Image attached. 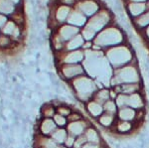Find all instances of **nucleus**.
<instances>
[{"label":"nucleus","instance_id":"f257e3e1","mask_svg":"<svg viewBox=\"0 0 149 148\" xmlns=\"http://www.w3.org/2000/svg\"><path fill=\"white\" fill-rule=\"evenodd\" d=\"M112 90H113L117 94H125V95H131L134 94L141 92L140 83H121V85L112 87Z\"/></svg>","mask_w":149,"mask_h":148},{"label":"nucleus","instance_id":"f03ea898","mask_svg":"<svg viewBox=\"0 0 149 148\" xmlns=\"http://www.w3.org/2000/svg\"><path fill=\"white\" fill-rule=\"evenodd\" d=\"M91 124H88V122H86V119L84 118L81 120L74 121V122H70L68 126H67V130L70 135H73V136L77 137L80 136V135L84 134L86 128L88 127Z\"/></svg>","mask_w":149,"mask_h":148},{"label":"nucleus","instance_id":"7ed1b4c3","mask_svg":"<svg viewBox=\"0 0 149 148\" xmlns=\"http://www.w3.org/2000/svg\"><path fill=\"white\" fill-rule=\"evenodd\" d=\"M145 106H146V102L144 101L142 92H138V94L128 95L127 106L131 107V108L135 109V110H138V109L144 108Z\"/></svg>","mask_w":149,"mask_h":148},{"label":"nucleus","instance_id":"20e7f679","mask_svg":"<svg viewBox=\"0 0 149 148\" xmlns=\"http://www.w3.org/2000/svg\"><path fill=\"white\" fill-rule=\"evenodd\" d=\"M40 132L44 136H51V134L58 128L53 118H43L40 123Z\"/></svg>","mask_w":149,"mask_h":148},{"label":"nucleus","instance_id":"39448f33","mask_svg":"<svg viewBox=\"0 0 149 148\" xmlns=\"http://www.w3.org/2000/svg\"><path fill=\"white\" fill-rule=\"evenodd\" d=\"M86 111L93 119H97L104 113L102 104H98V102L93 101V99H91L90 101L86 102Z\"/></svg>","mask_w":149,"mask_h":148},{"label":"nucleus","instance_id":"423d86ee","mask_svg":"<svg viewBox=\"0 0 149 148\" xmlns=\"http://www.w3.org/2000/svg\"><path fill=\"white\" fill-rule=\"evenodd\" d=\"M116 119H117V116L114 115V114L103 113L102 115L97 119V121L98 122V124L104 128V129H110V128L113 126Z\"/></svg>","mask_w":149,"mask_h":148},{"label":"nucleus","instance_id":"0eeeda50","mask_svg":"<svg viewBox=\"0 0 149 148\" xmlns=\"http://www.w3.org/2000/svg\"><path fill=\"white\" fill-rule=\"evenodd\" d=\"M136 115V110L129 106H124L121 108H118L117 111V118L120 119V120H125V121H130L133 122L134 119H135Z\"/></svg>","mask_w":149,"mask_h":148},{"label":"nucleus","instance_id":"6e6552de","mask_svg":"<svg viewBox=\"0 0 149 148\" xmlns=\"http://www.w3.org/2000/svg\"><path fill=\"white\" fill-rule=\"evenodd\" d=\"M85 136L88 140V142H92V143H97V144H103L102 141V137H100V132L93 127V125H90L86 130L85 131Z\"/></svg>","mask_w":149,"mask_h":148},{"label":"nucleus","instance_id":"1a4fd4ad","mask_svg":"<svg viewBox=\"0 0 149 148\" xmlns=\"http://www.w3.org/2000/svg\"><path fill=\"white\" fill-rule=\"evenodd\" d=\"M92 99H93V101H95L100 104H103L105 101L110 99V90L105 89V88H103L102 90H97L95 92V94H93Z\"/></svg>","mask_w":149,"mask_h":148},{"label":"nucleus","instance_id":"9d476101","mask_svg":"<svg viewBox=\"0 0 149 148\" xmlns=\"http://www.w3.org/2000/svg\"><path fill=\"white\" fill-rule=\"evenodd\" d=\"M69 133L67 128H60L58 127L56 130L51 134V137L54 141H56L58 144H64L65 141H66L67 137H68Z\"/></svg>","mask_w":149,"mask_h":148},{"label":"nucleus","instance_id":"9b49d317","mask_svg":"<svg viewBox=\"0 0 149 148\" xmlns=\"http://www.w3.org/2000/svg\"><path fill=\"white\" fill-rule=\"evenodd\" d=\"M102 107H103V111H104V113L114 114V115H116L117 111H118V107H117L116 104H115V101L113 99H109V101H105L104 104H102Z\"/></svg>","mask_w":149,"mask_h":148},{"label":"nucleus","instance_id":"f8f14e48","mask_svg":"<svg viewBox=\"0 0 149 148\" xmlns=\"http://www.w3.org/2000/svg\"><path fill=\"white\" fill-rule=\"evenodd\" d=\"M53 119H54L56 125L58 126V127H60V128H65V127H67L68 124H69L68 118H67L66 116L60 115V114H58V113L55 114Z\"/></svg>","mask_w":149,"mask_h":148},{"label":"nucleus","instance_id":"ddd939ff","mask_svg":"<svg viewBox=\"0 0 149 148\" xmlns=\"http://www.w3.org/2000/svg\"><path fill=\"white\" fill-rule=\"evenodd\" d=\"M56 113L58 114H60V115H63V116H66V117H68L70 114L72 113V110L71 108H69L68 106H59L56 107Z\"/></svg>","mask_w":149,"mask_h":148},{"label":"nucleus","instance_id":"4468645a","mask_svg":"<svg viewBox=\"0 0 149 148\" xmlns=\"http://www.w3.org/2000/svg\"><path fill=\"white\" fill-rule=\"evenodd\" d=\"M105 146L104 144H97V143H92V142H86L81 148H102Z\"/></svg>","mask_w":149,"mask_h":148}]
</instances>
